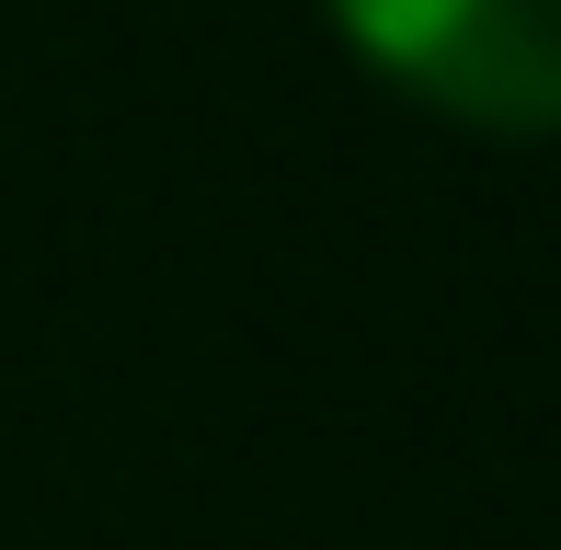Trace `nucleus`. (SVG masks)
Returning a JSON list of instances; mask_svg holds the SVG:
<instances>
[{
  "label": "nucleus",
  "mask_w": 561,
  "mask_h": 550,
  "mask_svg": "<svg viewBox=\"0 0 561 550\" xmlns=\"http://www.w3.org/2000/svg\"><path fill=\"white\" fill-rule=\"evenodd\" d=\"M333 35L481 138H561V0H321Z\"/></svg>",
  "instance_id": "f257e3e1"
}]
</instances>
